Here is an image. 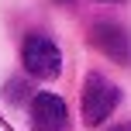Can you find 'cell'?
Segmentation results:
<instances>
[{"instance_id":"obj_1","label":"cell","mask_w":131,"mask_h":131,"mask_svg":"<svg viewBox=\"0 0 131 131\" xmlns=\"http://www.w3.org/2000/svg\"><path fill=\"white\" fill-rule=\"evenodd\" d=\"M121 104V90L104 76V72H90L83 83V121L90 128L104 124L114 114V107Z\"/></svg>"},{"instance_id":"obj_2","label":"cell","mask_w":131,"mask_h":131,"mask_svg":"<svg viewBox=\"0 0 131 131\" xmlns=\"http://www.w3.org/2000/svg\"><path fill=\"white\" fill-rule=\"evenodd\" d=\"M21 62L31 76L38 79H55L62 72V52L52 38L45 35H28L24 45H21Z\"/></svg>"},{"instance_id":"obj_3","label":"cell","mask_w":131,"mask_h":131,"mask_svg":"<svg viewBox=\"0 0 131 131\" xmlns=\"http://www.w3.org/2000/svg\"><path fill=\"white\" fill-rule=\"evenodd\" d=\"M90 45L97 52H104L111 62H121V66L131 62V35L117 21H97L90 28Z\"/></svg>"},{"instance_id":"obj_4","label":"cell","mask_w":131,"mask_h":131,"mask_svg":"<svg viewBox=\"0 0 131 131\" xmlns=\"http://www.w3.org/2000/svg\"><path fill=\"white\" fill-rule=\"evenodd\" d=\"M31 131H69V107L55 93L31 97Z\"/></svg>"},{"instance_id":"obj_5","label":"cell","mask_w":131,"mask_h":131,"mask_svg":"<svg viewBox=\"0 0 131 131\" xmlns=\"http://www.w3.org/2000/svg\"><path fill=\"white\" fill-rule=\"evenodd\" d=\"M28 93H31V86H28L24 79H17V76L4 83V97H7V100H14V104H24Z\"/></svg>"},{"instance_id":"obj_6","label":"cell","mask_w":131,"mask_h":131,"mask_svg":"<svg viewBox=\"0 0 131 131\" xmlns=\"http://www.w3.org/2000/svg\"><path fill=\"white\" fill-rule=\"evenodd\" d=\"M107 131H131V121H121V124H114V128H107Z\"/></svg>"},{"instance_id":"obj_7","label":"cell","mask_w":131,"mask_h":131,"mask_svg":"<svg viewBox=\"0 0 131 131\" xmlns=\"http://www.w3.org/2000/svg\"><path fill=\"white\" fill-rule=\"evenodd\" d=\"M55 4H66V0H55Z\"/></svg>"},{"instance_id":"obj_8","label":"cell","mask_w":131,"mask_h":131,"mask_svg":"<svg viewBox=\"0 0 131 131\" xmlns=\"http://www.w3.org/2000/svg\"><path fill=\"white\" fill-rule=\"evenodd\" d=\"M107 4H114V0H107Z\"/></svg>"}]
</instances>
